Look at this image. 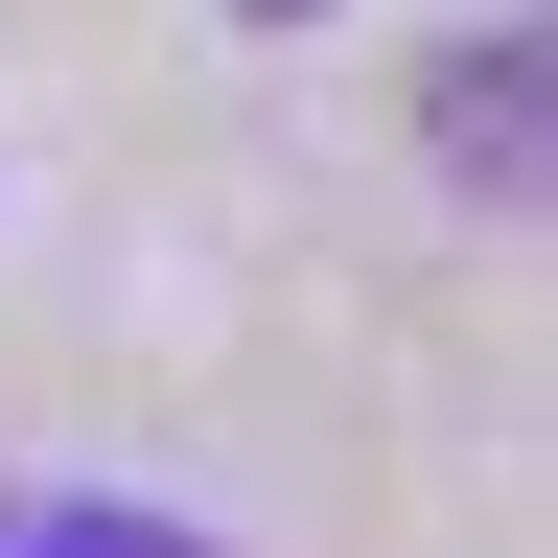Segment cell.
<instances>
[{
  "label": "cell",
  "mask_w": 558,
  "mask_h": 558,
  "mask_svg": "<svg viewBox=\"0 0 558 558\" xmlns=\"http://www.w3.org/2000/svg\"><path fill=\"white\" fill-rule=\"evenodd\" d=\"M0 558H209L163 488H70V465H0Z\"/></svg>",
  "instance_id": "7a4b0ae2"
},
{
  "label": "cell",
  "mask_w": 558,
  "mask_h": 558,
  "mask_svg": "<svg viewBox=\"0 0 558 558\" xmlns=\"http://www.w3.org/2000/svg\"><path fill=\"white\" fill-rule=\"evenodd\" d=\"M535 117H558V47L535 24H488V47L418 70V140H442V186H488V209H535Z\"/></svg>",
  "instance_id": "6da1fadb"
},
{
  "label": "cell",
  "mask_w": 558,
  "mask_h": 558,
  "mask_svg": "<svg viewBox=\"0 0 558 558\" xmlns=\"http://www.w3.org/2000/svg\"><path fill=\"white\" fill-rule=\"evenodd\" d=\"M256 24H303V0H256Z\"/></svg>",
  "instance_id": "3957f363"
}]
</instances>
